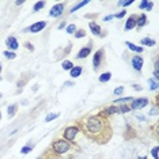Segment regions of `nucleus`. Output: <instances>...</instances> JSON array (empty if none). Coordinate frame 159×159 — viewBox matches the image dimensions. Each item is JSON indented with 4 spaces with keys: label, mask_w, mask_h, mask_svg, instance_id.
<instances>
[{
    "label": "nucleus",
    "mask_w": 159,
    "mask_h": 159,
    "mask_svg": "<svg viewBox=\"0 0 159 159\" xmlns=\"http://www.w3.org/2000/svg\"><path fill=\"white\" fill-rule=\"evenodd\" d=\"M88 3H90V2H88V0H84V2H79L76 5H74V7H72L71 10H69V12H71V14H74L75 11H78V10H79V8H82V7H84V5H87Z\"/></svg>",
    "instance_id": "aec40b11"
},
{
    "label": "nucleus",
    "mask_w": 159,
    "mask_h": 159,
    "mask_svg": "<svg viewBox=\"0 0 159 159\" xmlns=\"http://www.w3.org/2000/svg\"><path fill=\"white\" fill-rule=\"evenodd\" d=\"M15 4L16 5H22V4H25V2L23 0H18V2H15Z\"/></svg>",
    "instance_id": "79ce46f5"
},
{
    "label": "nucleus",
    "mask_w": 159,
    "mask_h": 159,
    "mask_svg": "<svg viewBox=\"0 0 159 159\" xmlns=\"http://www.w3.org/2000/svg\"><path fill=\"white\" fill-rule=\"evenodd\" d=\"M152 7H154V3L148 2V0H141L140 4H139V10H144V11H151Z\"/></svg>",
    "instance_id": "2eb2a0df"
},
{
    "label": "nucleus",
    "mask_w": 159,
    "mask_h": 159,
    "mask_svg": "<svg viewBox=\"0 0 159 159\" xmlns=\"http://www.w3.org/2000/svg\"><path fill=\"white\" fill-rule=\"evenodd\" d=\"M141 46H155L157 45V41L154 40V38H150V37H146L143 38V40L140 41Z\"/></svg>",
    "instance_id": "dca6fc26"
},
{
    "label": "nucleus",
    "mask_w": 159,
    "mask_h": 159,
    "mask_svg": "<svg viewBox=\"0 0 159 159\" xmlns=\"http://www.w3.org/2000/svg\"><path fill=\"white\" fill-rule=\"evenodd\" d=\"M64 86H67V87H69V86H74V82H65V83H64Z\"/></svg>",
    "instance_id": "37998d69"
},
{
    "label": "nucleus",
    "mask_w": 159,
    "mask_h": 159,
    "mask_svg": "<svg viewBox=\"0 0 159 159\" xmlns=\"http://www.w3.org/2000/svg\"><path fill=\"white\" fill-rule=\"evenodd\" d=\"M148 104H150L148 98L140 97V98H133L132 102H131V105H129V108H131V110H141V109L146 108Z\"/></svg>",
    "instance_id": "20e7f679"
},
{
    "label": "nucleus",
    "mask_w": 159,
    "mask_h": 159,
    "mask_svg": "<svg viewBox=\"0 0 159 159\" xmlns=\"http://www.w3.org/2000/svg\"><path fill=\"white\" fill-rule=\"evenodd\" d=\"M152 79H155V80L159 79V72L158 71H154V78H152Z\"/></svg>",
    "instance_id": "ea45409f"
},
{
    "label": "nucleus",
    "mask_w": 159,
    "mask_h": 159,
    "mask_svg": "<svg viewBox=\"0 0 159 159\" xmlns=\"http://www.w3.org/2000/svg\"><path fill=\"white\" fill-rule=\"evenodd\" d=\"M64 27H67V22H61V23L57 26V29H58V30H63Z\"/></svg>",
    "instance_id": "c9c22d12"
},
{
    "label": "nucleus",
    "mask_w": 159,
    "mask_h": 159,
    "mask_svg": "<svg viewBox=\"0 0 159 159\" xmlns=\"http://www.w3.org/2000/svg\"><path fill=\"white\" fill-rule=\"evenodd\" d=\"M127 46L128 49H131L132 52H136V53H143V46H139V45H135V44L129 42V41H127Z\"/></svg>",
    "instance_id": "f3484780"
},
{
    "label": "nucleus",
    "mask_w": 159,
    "mask_h": 159,
    "mask_svg": "<svg viewBox=\"0 0 159 159\" xmlns=\"http://www.w3.org/2000/svg\"><path fill=\"white\" fill-rule=\"evenodd\" d=\"M82 72H83V68H82V67L74 65V68L69 71V76H71L72 79H76V78H79L80 75H82Z\"/></svg>",
    "instance_id": "ddd939ff"
},
{
    "label": "nucleus",
    "mask_w": 159,
    "mask_h": 159,
    "mask_svg": "<svg viewBox=\"0 0 159 159\" xmlns=\"http://www.w3.org/2000/svg\"><path fill=\"white\" fill-rule=\"evenodd\" d=\"M148 87H150V90L157 91L158 87H159L158 80H155V79H152V78H150V79H148Z\"/></svg>",
    "instance_id": "412c9836"
},
{
    "label": "nucleus",
    "mask_w": 159,
    "mask_h": 159,
    "mask_svg": "<svg viewBox=\"0 0 159 159\" xmlns=\"http://www.w3.org/2000/svg\"><path fill=\"white\" fill-rule=\"evenodd\" d=\"M132 97H124V98H118L114 101V105H122V104H128V102H132Z\"/></svg>",
    "instance_id": "4be33fe9"
},
{
    "label": "nucleus",
    "mask_w": 159,
    "mask_h": 159,
    "mask_svg": "<svg viewBox=\"0 0 159 159\" xmlns=\"http://www.w3.org/2000/svg\"><path fill=\"white\" fill-rule=\"evenodd\" d=\"M16 111H18V105H16V104L10 105V106L7 108V116L11 118V117H14V116H15V113H16Z\"/></svg>",
    "instance_id": "a211bd4d"
},
{
    "label": "nucleus",
    "mask_w": 159,
    "mask_h": 159,
    "mask_svg": "<svg viewBox=\"0 0 159 159\" xmlns=\"http://www.w3.org/2000/svg\"><path fill=\"white\" fill-rule=\"evenodd\" d=\"M158 151H159V148H158V147H154V148H152V151H151V155H152V157H154V159H159Z\"/></svg>",
    "instance_id": "473e14b6"
},
{
    "label": "nucleus",
    "mask_w": 159,
    "mask_h": 159,
    "mask_svg": "<svg viewBox=\"0 0 159 159\" xmlns=\"http://www.w3.org/2000/svg\"><path fill=\"white\" fill-rule=\"evenodd\" d=\"M148 23V18H147L146 14H140V15L137 16V19H136V27L137 29H141L143 26H146V25Z\"/></svg>",
    "instance_id": "f8f14e48"
},
{
    "label": "nucleus",
    "mask_w": 159,
    "mask_h": 159,
    "mask_svg": "<svg viewBox=\"0 0 159 159\" xmlns=\"http://www.w3.org/2000/svg\"><path fill=\"white\" fill-rule=\"evenodd\" d=\"M5 45H7V48L10 49L11 52L16 51V49L19 48V42H18V40H16V37H14V35L7 37V40H5Z\"/></svg>",
    "instance_id": "1a4fd4ad"
},
{
    "label": "nucleus",
    "mask_w": 159,
    "mask_h": 159,
    "mask_svg": "<svg viewBox=\"0 0 159 159\" xmlns=\"http://www.w3.org/2000/svg\"><path fill=\"white\" fill-rule=\"evenodd\" d=\"M2 69H3L2 68V63H0V75H2Z\"/></svg>",
    "instance_id": "a18cd8bd"
},
{
    "label": "nucleus",
    "mask_w": 159,
    "mask_h": 159,
    "mask_svg": "<svg viewBox=\"0 0 159 159\" xmlns=\"http://www.w3.org/2000/svg\"><path fill=\"white\" fill-rule=\"evenodd\" d=\"M58 116H60V113H49L48 116L45 117V122H51V121H53L55 118H57Z\"/></svg>",
    "instance_id": "bb28decb"
},
{
    "label": "nucleus",
    "mask_w": 159,
    "mask_h": 159,
    "mask_svg": "<svg viewBox=\"0 0 159 159\" xmlns=\"http://www.w3.org/2000/svg\"><path fill=\"white\" fill-rule=\"evenodd\" d=\"M75 38H78V40H79V38H83V37H86V31L83 29H79V30H76V31H75Z\"/></svg>",
    "instance_id": "cd10ccee"
},
{
    "label": "nucleus",
    "mask_w": 159,
    "mask_h": 159,
    "mask_svg": "<svg viewBox=\"0 0 159 159\" xmlns=\"http://www.w3.org/2000/svg\"><path fill=\"white\" fill-rule=\"evenodd\" d=\"M82 131L88 139L99 144L108 143L111 137V127L109 124L108 117L104 116V113L87 117L83 121Z\"/></svg>",
    "instance_id": "f257e3e1"
},
{
    "label": "nucleus",
    "mask_w": 159,
    "mask_h": 159,
    "mask_svg": "<svg viewBox=\"0 0 159 159\" xmlns=\"http://www.w3.org/2000/svg\"><path fill=\"white\" fill-rule=\"evenodd\" d=\"M88 27H90L91 33H93L94 35H101L102 29H101V26H99L98 23H95V22H90V23H88Z\"/></svg>",
    "instance_id": "4468645a"
},
{
    "label": "nucleus",
    "mask_w": 159,
    "mask_h": 159,
    "mask_svg": "<svg viewBox=\"0 0 159 159\" xmlns=\"http://www.w3.org/2000/svg\"><path fill=\"white\" fill-rule=\"evenodd\" d=\"M137 159H147V157H139Z\"/></svg>",
    "instance_id": "c03bdc74"
},
{
    "label": "nucleus",
    "mask_w": 159,
    "mask_h": 159,
    "mask_svg": "<svg viewBox=\"0 0 159 159\" xmlns=\"http://www.w3.org/2000/svg\"><path fill=\"white\" fill-rule=\"evenodd\" d=\"M136 118L140 120V121H144V116H141V114H137V116H136Z\"/></svg>",
    "instance_id": "a19ab883"
},
{
    "label": "nucleus",
    "mask_w": 159,
    "mask_h": 159,
    "mask_svg": "<svg viewBox=\"0 0 159 159\" xmlns=\"http://www.w3.org/2000/svg\"><path fill=\"white\" fill-rule=\"evenodd\" d=\"M133 86V90H136V91H141L143 90V87H141L140 84H132Z\"/></svg>",
    "instance_id": "e433bc0d"
},
{
    "label": "nucleus",
    "mask_w": 159,
    "mask_h": 159,
    "mask_svg": "<svg viewBox=\"0 0 159 159\" xmlns=\"http://www.w3.org/2000/svg\"><path fill=\"white\" fill-rule=\"evenodd\" d=\"M113 18H114V15H108V16H105V18H104V21L105 22H109L110 19H113Z\"/></svg>",
    "instance_id": "58836bf2"
},
{
    "label": "nucleus",
    "mask_w": 159,
    "mask_h": 159,
    "mask_svg": "<svg viewBox=\"0 0 159 159\" xmlns=\"http://www.w3.org/2000/svg\"><path fill=\"white\" fill-rule=\"evenodd\" d=\"M104 58H105L104 48L98 49V51L94 53V56H93V68H94V71H98V69L101 68L102 63H104Z\"/></svg>",
    "instance_id": "7ed1b4c3"
},
{
    "label": "nucleus",
    "mask_w": 159,
    "mask_h": 159,
    "mask_svg": "<svg viewBox=\"0 0 159 159\" xmlns=\"http://www.w3.org/2000/svg\"><path fill=\"white\" fill-rule=\"evenodd\" d=\"M64 8H65V4H64V3H57V4H55L51 8V11H49V16H52V18H58V16L63 15Z\"/></svg>",
    "instance_id": "6e6552de"
},
{
    "label": "nucleus",
    "mask_w": 159,
    "mask_h": 159,
    "mask_svg": "<svg viewBox=\"0 0 159 159\" xmlns=\"http://www.w3.org/2000/svg\"><path fill=\"white\" fill-rule=\"evenodd\" d=\"M30 151H31V147H30V146H23V147H22V148H21V152H22V154H23V155L29 154Z\"/></svg>",
    "instance_id": "2f4dec72"
},
{
    "label": "nucleus",
    "mask_w": 159,
    "mask_h": 159,
    "mask_svg": "<svg viewBox=\"0 0 159 159\" xmlns=\"http://www.w3.org/2000/svg\"><path fill=\"white\" fill-rule=\"evenodd\" d=\"M0 118H2V111H0Z\"/></svg>",
    "instance_id": "49530a36"
},
{
    "label": "nucleus",
    "mask_w": 159,
    "mask_h": 159,
    "mask_svg": "<svg viewBox=\"0 0 159 159\" xmlns=\"http://www.w3.org/2000/svg\"><path fill=\"white\" fill-rule=\"evenodd\" d=\"M76 26H75L74 23H71V25H67V27H65V31L68 33V34H75V31H76Z\"/></svg>",
    "instance_id": "a878e982"
},
{
    "label": "nucleus",
    "mask_w": 159,
    "mask_h": 159,
    "mask_svg": "<svg viewBox=\"0 0 159 159\" xmlns=\"http://www.w3.org/2000/svg\"><path fill=\"white\" fill-rule=\"evenodd\" d=\"M78 132H79V128H78L76 125H72V127L65 128V131H64V140L74 141L75 137H76V135H78Z\"/></svg>",
    "instance_id": "423d86ee"
},
{
    "label": "nucleus",
    "mask_w": 159,
    "mask_h": 159,
    "mask_svg": "<svg viewBox=\"0 0 159 159\" xmlns=\"http://www.w3.org/2000/svg\"><path fill=\"white\" fill-rule=\"evenodd\" d=\"M45 4H46V2H37V3H34V5H33V11H34V12H38L41 8L45 7Z\"/></svg>",
    "instance_id": "b1692460"
},
{
    "label": "nucleus",
    "mask_w": 159,
    "mask_h": 159,
    "mask_svg": "<svg viewBox=\"0 0 159 159\" xmlns=\"http://www.w3.org/2000/svg\"><path fill=\"white\" fill-rule=\"evenodd\" d=\"M117 4L121 5V7H129L131 4H133V0H128V2H122V0H118Z\"/></svg>",
    "instance_id": "c756f323"
},
{
    "label": "nucleus",
    "mask_w": 159,
    "mask_h": 159,
    "mask_svg": "<svg viewBox=\"0 0 159 159\" xmlns=\"http://www.w3.org/2000/svg\"><path fill=\"white\" fill-rule=\"evenodd\" d=\"M110 79H111V74H110V72H104V74H101V75H99V78H98V80L101 83H106V82H109Z\"/></svg>",
    "instance_id": "6ab92c4d"
},
{
    "label": "nucleus",
    "mask_w": 159,
    "mask_h": 159,
    "mask_svg": "<svg viewBox=\"0 0 159 159\" xmlns=\"http://www.w3.org/2000/svg\"><path fill=\"white\" fill-rule=\"evenodd\" d=\"M118 110H120V113H129L131 108H129V105H121V106H118Z\"/></svg>",
    "instance_id": "c85d7f7f"
},
{
    "label": "nucleus",
    "mask_w": 159,
    "mask_h": 159,
    "mask_svg": "<svg viewBox=\"0 0 159 159\" xmlns=\"http://www.w3.org/2000/svg\"><path fill=\"white\" fill-rule=\"evenodd\" d=\"M3 56H4L7 60H14V58H16V53H14L11 51H4L3 52Z\"/></svg>",
    "instance_id": "393cba45"
},
{
    "label": "nucleus",
    "mask_w": 159,
    "mask_h": 159,
    "mask_svg": "<svg viewBox=\"0 0 159 159\" xmlns=\"http://www.w3.org/2000/svg\"><path fill=\"white\" fill-rule=\"evenodd\" d=\"M61 67H63V69H65V71H71L72 68H74V63L69 60H64L63 64H61Z\"/></svg>",
    "instance_id": "5701e85b"
},
{
    "label": "nucleus",
    "mask_w": 159,
    "mask_h": 159,
    "mask_svg": "<svg viewBox=\"0 0 159 159\" xmlns=\"http://www.w3.org/2000/svg\"><path fill=\"white\" fill-rule=\"evenodd\" d=\"M25 46H26L27 49H30V51H34V46H33L31 44H27V42H26V44H25Z\"/></svg>",
    "instance_id": "4c0bfd02"
},
{
    "label": "nucleus",
    "mask_w": 159,
    "mask_h": 159,
    "mask_svg": "<svg viewBox=\"0 0 159 159\" xmlns=\"http://www.w3.org/2000/svg\"><path fill=\"white\" fill-rule=\"evenodd\" d=\"M0 98H2V93H0Z\"/></svg>",
    "instance_id": "de8ad7c7"
},
{
    "label": "nucleus",
    "mask_w": 159,
    "mask_h": 159,
    "mask_svg": "<svg viewBox=\"0 0 159 159\" xmlns=\"http://www.w3.org/2000/svg\"><path fill=\"white\" fill-rule=\"evenodd\" d=\"M46 25H48V23H46L45 21H40V22H35V23L30 25L29 27L23 29L22 31H23V33H33V34H35V33L42 31V30L46 27Z\"/></svg>",
    "instance_id": "39448f33"
},
{
    "label": "nucleus",
    "mask_w": 159,
    "mask_h": 159,
    "mask_svg": "<svg viewBox=\"0 0 159 159\" xmlns=\"http://www.w3.org/2000/svg\"><path fill=\"white\" fill-rule=\"evenodd\" d=\"M131 64H132V68L137 72H141L144 65V58L141 57L140 55H135L132 58H131Z\"/></svg>",
    "instance_id": "0eeeda50"
},
{
    "label": "nucleus",
    "mask_w": 159,
    "mask_h": 159,
    "mask_svg": "<svg viewBox=\"0 0 159 159\" xmlns=\"http://www.w3.org/2000/svg\"><path fill=\"white\" fill-rule=\"evenodd\" d=\"M91 51H93V42L90 41V44H88L87 46H84V48H82L79 51V53L76 55V58H79V60L80 58H86L91 53Z\"/></svg>",
    "instance_id": "9d476101"
},
{
    "label": "nucleus",
    "mask_w": 159,
    "mask_h": 159,
    "mask_svg": "<svg viewBox=\"0 0 159 159\" xmlns=\"http://www.w3.org/2000/svg\"><path fill=\"white\" fill-rule=\"evenodd\" d=\"M136 19H137V15H131L129 18L127 19V22H125V26H124V29H125V31H129V30H132V29H135L136 27Z\"/></svg>",
    "instance_id": "9b49d317"
},
{
    "label": "nucleus",
    "mask_w": 159,
    "mask_h": 159,
    "mask_svg": "<svg viewBox=\"0 0 159 159\" xmlns=\"http://www.w3.org/2000/svg\"><path fill=\"white\" fill-rule=\"evenodd\" d=\"M52 148L56 154H65L71 150V143L67 140H63V139H58V140L53 141Z\"/></svg>",
    "instance_id": "f03ea898"
},
{
    "label": "nucleus",
    "mask_w": 159,
    "mask_h": 159,
    "mask_svg": "<svg viewBox=\"0 0 159 159\" xmlns=\"http://www.w3.org/2000/svg\"><path fill=\"white\" fill-rule=\"evenodd\" d=\"M125 14H127V11L125 10H122L121 12H118V14H114V18H122V16H125Z\"/></svg>",
    "instance_id": "72a5a7b5"
},
{
    "label": "nucleus",
    "mask_w": 159,
    "mask_h": 159,
    "mask_svg": "<svg viewBox=\"0 0 159 159\" xmlns=\"http://www.w3.org/2000/svg\"><path fill=\"white\" fill-rule=\"evenodd\" d=\"M124 90H125V88H124V86H118V87H116V88H114V91H113V93H114V95H117V97H118V95H121V94L124 93Z\"/></svg>",
    "instance_id": "7c9ffc66"
},
{
    "label": "nucleus",
    "mask_w": 159,
    "mask_h": 159,
    "mask_svg": "<svg viewBox=\"0 0 159 159\" xmlns=\"http://www.w3.org/2000/svg\"><path fill=\"white\" fill-rule=\"evenodd\" d=\"M148 114H150V116H157V114H158V106H155L154 109H151Z\"/></svg>",
    "instance_id": "f704fd0d"
}]
</instances>
